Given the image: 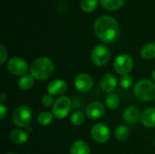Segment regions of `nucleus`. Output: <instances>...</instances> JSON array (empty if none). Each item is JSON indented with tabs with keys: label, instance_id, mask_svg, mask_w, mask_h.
I'll return each instance as SVG.
<instances>
[{
	"label": "nucleus",
	"instance_id": "obj_21",
	"mask_svg": "<svg viewBox=\"0 0 155 154\" xmlns=\"http://www.w3.org/2000/svg\"><path fill=\"white\" fill-rule=\"evenodd\" d=\"M129 135H130V130L125 125H119L114 131V136L116 140L120 142L125 141L129 137Z\"/></svg>",
	"mask_w": 155,
	"mask_h": 154
},
{
	"label": "nucleus",
	"instance_id": "obj_32",
	"mask_svg": "<svg viewBox=\"0 0 155 154\" xmlns=\"http://www.w3.org/2000/svg\"><path fill=\"white\" fill-rule=\"evenodd\" d=\"M152 77H153V80L154 81L155 83V69L153 71V73H152Z\"/></svg>",
	"mask_w": 155,
	"mask_h": 154
},
{
	"label": "nucleus",
	"instance_id": "obj_17",
	"mask_svg": "<svg viewBox=\"0 0 155 154\" xmlns=\"http://www.w3.org/2000/svg\"><path fill=\"white\" fill-rule=\"evenodd\" d=\"M70 154H90V147L84 141H76L70 148Z\"/></svg>",
	"mask_w": 155,
	"mask_h": 154
},
{
	"label": "nucleus",
	"instance_id": "obj_28",
	"mask_svg": "<svg viewBox=\"0 0 155 154\" xmlns=\"http://www.w3.org/2000/svg\"><path fill=\"white\" fill-rule=\"evenodd\" d=\"M7 56H8L7 50L5 49V47L3 44H1L0 45V64H5V62L7 59Z\"/></svg>",
	"mask_w": 155,
	"mask_h": 154
},
{
	"label": "nucleus",
	"instance_id": "obj_2",
	"mask_svg": "<svg viewBox=\"0 0 155 154\" xmlns=\"http://www.w3.org/2000/svg\"><path fill=\"white\" fill-rule=\"evenodd\" d=\"M54 70L53 61L48 57H39L35 59L29 67L30 74L38 81L49 79Z\"/></svg>",
	"mask_w": 155,
	"mask_h": 154
},
{
	"label": "nucleus",
	"instance_id": "obj_15",
	"mask_svg": "<svg viewBox=\"0 0 155 154\" xmlns=\"http://www.w3.org/2000/svg\"><path fill=\"white\" fill-rule=\"evenodd\" d=\"M141 123L144 127H155V107H150L144 110L141 114Z\"/></svg>",
	"mask_w": 155,
	"mask_h": 154
},
{
	"label": "nucleus",
	"instance_id": "obj_33",
	"mask_svg": "<svg viewBox=\"0 0 155 154\" xmlns=\"http://www.w3.org/2000/svg\"><path fill=\"white\" fill-rule=\"evenodd\" d=\"M5 154H16V153H14V152H8V153H5Z\"/></svg>",
	"mask_w": 155,
	"mask_h": 154
},
{
	"label": "nucleus",
	"instance_id": "obj_23",
	"mask_svg": "<svg viewBox=\"0 0 155 154\" xmlns=\"http://www.w3.org/2000/svg\"><path fill=\"white\" fill-rule=\"evenodd\" d=\"M54 118V117L52 113H50V112H42V113H39V115L37 117V122H38V123L40 125L47 126V125L51 124Z\"/></svg>",
	"mask_w": 155,
	"mask_h": 154
},
{
	"label": "nucleus",
	"instance_id": "obj_4",
	"mask_svg": "<svg viewBox=\"0 0 155 154\" xmlns=\"http://www.w3.org/2000/svg\"><path fill=\"white\" fill-rule=\"evenodd\" d=\"M72 109V101L66 95H62L58 97L52 108V113L54 118L58 120L64 119Z\"/></svg>",
	"mask_w": 155,
	"mask_h": 154
},
{
	"label": "nucleus",
	"instance_id": "obj_11",
	"mask_svg": "<svg viewBox=\"0 0 155 154\" xmlns=\"http://www.w3.org/2000/svg\"><path fill=\"white\" fill-rule=\"evenodd\" d=\"M104 113H105V107L102 103L98 101L90 103L85 110L86 116L91 120L100 119L104 115Z\"/></svg>",
	"mask_w": 155,
	"mask_h": 154
},
{
	"label": "nucleus",
	"instance_id": "obj_3",
	"mask_svg": "<svg viewBox=\"0 0 155 154\" xmlns=\"http://www.w3.org/2000/svg\"><path fill=\"white\" fill-rule=\"evenodd\" d=\"M135 97L140 102H150L155 98V83L148 79H142L134 85Z\"/></svg>",
	"mask_w": 155,
	"mask_h": 154
},
{
	"label": "nucleus",
	"instance_id": "obj_10",
	"mask_svg": "<svg viewBox=\"0 0 155 154\" xmlns=\"http://www.w3.org/2000/svg\"><path fill=\"white\" fill-rule=\"evenodd\" d=\"M94 85V80L88 74L82 73L75 76L74 86L77 91L81 93H87L92 90Z\"/></svg>",
	"mask_w": 155,
	"mask_h": 154
},
{
	"label": "nucleus",
	"instance_id": "obj_31",
	"mask_svg": "<svg viewBox=\"0 0 155 154\" xmlns=\"http://www.w3.org/2000/svg\"><path fill=\"white\" fill-rule=\"evenodd\" d=\"M24 129H25V131L26 133H31V132L33 131V128H32V126H31L30 124L27 125V126H26L25 128H24Z\"/></svg>",
	"mask_w": 155,
	"mask_h": 154
},
{
	"label": "nucleus",
	"instance_id": "obj_13",
	"mask_svg": "<svg viewBox=\"0 0 155 154\" xmlns=\"http://www.w3.org/2000/svg\"><path fill=\"white\" fill-rule=\"evenodd\" d=\"M67 84L62 79H55L51 81L47 85V93L51 95H63L67 91Z\"/></svg>",
	"mask_w": 155,
	"mask_h": 154
},
{
	"label": "nucleus",
	"instance_id": "obj_19",
	"mask_svg": "<svg viewBox=\"0 0 155 154\" xmlns=\"http://www.w3.org/2000/svg\"><path fill=\"white\" fill-rule=\"evenodd\" d=\"M104 8L111 11L118 10L124 5V0H100Z\"/></svg>",
	"mask_w": 155,
	"mask_h": 154
},
{
	"label": "nucleus",
	"instance_id": "obj_20",
	"mask_svg": "<svg viewBox=\"0 0 155 154\" xmlns=\"http://www.w3.org/2000/svg\"><path fill=\"white\" fill-rule=\"evenodd\" d=\"M141 56L146 60H152L155 58V43L145 44L141 50Z\"/></svg>",
	"mask_w": 155,
	"mask_h": 154
},
{
	"label": "nucleus",
	"instance_id": "obj_12",
	"mask_svg": "<svg viewBox=\"0 0 155 154\" xmlns=\"http://www.w3.org/2000/svg\"><path fill=\"white\" fill-rule=\"evenodd\" d=\"M117 84H118V81H117L116 76L114 74L108 73L102 76L100 86L104 93H112L116 89Z\"/></svg>",
	"mask_w": 155,
	"mask_h": 154
},
{
	"label": "nucleus",
	"instance_id": "obj_5",
	"mask_svg": "<svg viewBox=\"0 0 155 154\" xmlns=\"http://www.w3.org/2000/svg\"><path fill=\"white\" fill-rule=\"evenodd\" d=\"M32 110L27 105L18 106L12 114V121L19 128H25L30 124L32 120Z\"/></svg>",
	"mask_w": 155,
	"mask_h": 154
},
{
	"label": "nucleus",
	"instance_id": "obj_6",
	"mask_svg": "<svg viewBox=\"0 0 155 154\" xmlns=\"http://www.w3.org/2000/svg\"><path fill=\"white\" fill-rule=\"evenodd\" d=\"M134 64V63L133 57L129 54H123L115 58L114 62V69L117 74L124 75L128 74L133 70Z\"/></svg>",
	"mask_w": 155,
	"mask_h": 154
},
{
	"label": "nucleus",
	"instance_id": "obj_14",
	"mask_svg": "<svg viewBox=\"0 0 155 154\" xmlns=\"http://www.w3.org/2000/svg\"><path fill=\"white\" fill-rule=\"evenodd\" d=\"M140 110L135 105H131L127 107L123 113V120L130 125L136 124L141 120Z\"/></svg>",
	"mask_w": 155,
	"mask_h": 154
},
{
	"label": "nucleus",
	"instance_id": "obj_18",
	"mask_svg": "<svg viewBox=\"0 0 155 154\" xmlns=\"http://www.w3.org/2000/svg\"><path fill=\"white\" fill-rule=\"evenodd\" d=\"M35 78L31 74H25L18 80V87L23 91L30 90L34 85Z\"/></svg>",
	"mask_w": 155,
	"mask_h": 154
},
{
	"label": "nucleus",
	"instance_id": "obj_27",
	"mask_svg": "<svg viewBox=\"0 0 155 154\" xmlns=\"http://www.w3.org/2000/svg\"><path fill=\"white\" fill-rule=\"evenodd\" d=\"M41 103H42V105L45 108H49L50 106L54 105V98H53V95L47 93V94H45L42 99H41Z\"/></svg>",
	"mask_w": 155,
	"mask_h": 154
},
{
	"label": "nucleus",
	"instance_id": "obj_8",
	"mask_svg": "<svg viewBox=\"0 0 155 154\" xmlns=\"http://www.w3.org/2000/svg\"><path fill=\"white\" fill-rule=\"evenodd\" d=\"M110 128L104 123H97L91 128V136L98 143H104L110 139Z\"/></svg>",
	"mask_w": 155,
	"mask_h": 154
},
{
	"label": "nucleus",
	"instance_id": "obj_29",
	"mask_svg": "<svg viewBox=\"0 0 155 154\" xmlns=\"http://www.w3.org/2000/svg\"><path fill=\"white\" fill-rule=\"evenodd\" d=\"M7 114V107L5 105V103L0 104V119L4 120Z\"/></svg>",
	"mask_w": 155,
	"mask_h": 154
},
{
	"label": "nucleus",
	"instance_id": "obj_25",
	"mask_svg": "<svg viewBox=\"0 0 155 154\" xmlns=\"http://www.w3.org/2000/svg\"><path fill=\"white\" fill-rule=\"evenodd\" d=\"M85 113H84L82 111H75L74 113H73V114L70 117V121L71 123L75 125V126H80L82 125L84 121H85Z\"/></svg>",
	"mask_w": 155,
	"mask_h": 154
},
{
	"label": "nucleus",
	"instance_id": "obj_22",
	"mask_svg": "<svg viewBox=\"0 0 155 154\" xmlns=\"http://www.w3.org/2000/svg\"><path fill=\"white\" fill-rule=\"evenodd\" d=\"M105 104L111 110H114L118 108V106L120 105L119 96L115 93H109L105 98Z\"/></svg>",
	"mask_w": 155,
	"mask_h": 154
},
{
	"label": "nucleus",
	"instance_id": "obj_16",
	"mask_svg": "<svg viewBox=\"0 0 155 154\" xmlns=\"http://www.w3.org/2000/svg\"><path fill=\"white\" fill-rule=\"evenodd\" d=\"M10 140L13 143L23 144L28 141V134L25 131L21 129H15L10 133Z\"/></svg>",
	"mask_w": 155,
	"mask_h": 154
},
{
	"label": "nucleus",
	"instance_id": "obj_9",
	"mask_svg": "<svg viewBox=\"0 0 155 154\" xmlns=\"http://www.w3.org/2000/svg\"><path fill=\"white\" fill-rule=\"evenodd\" d=\"M7 69L13 75L23 76L28 71V65L23 58L13 57L7 63Z\"/></svg>",
	"mask_w": 155,
	"mask_h": 154
},
{
	"label": "nucleus",
	"instance_id": "obj_1",
	"mask_svg": "<svg viewBox=\"0 0 155 154\" xmlns=\"http://www.w3.org/2000/svg\"><path fill=\"white\" fill-rule=\"evenodd\" d=\"M94 30L97 37L105 44L115 42L121 34L118 22L112 16L104 15L98 17L94 25Z\"/></svg>",
	"mask_w": 155,
	"mask_h": 154
},
{
	"label": "nucleus",
	"instance_id": "obj_26",
	"mask_svg": "<svg viewBox=\"0 0 155 154\" xmlns=\"http://www.w3.org/2000/svg\"><path fill=\"white\" fill-rule=\"evenodd\" d=\"M120 85L124 89H129L133 85V77L129 74H124L122 75L120 78Z\"/></svg>",
	"mask_w": 155,
	"mask_h": 154
},
{
	"label": "nucleus",
	"instance_id": "obj_24",
	"mask_svg": "<svg viewBox=\"0 0 155 154\" xmlns=\"http://www.w3.org/2000/svg\"><path fill=\"white\" fill-rule=\"evenodd\" d=\"M98 3V0H81V8L85 13H91L96 9Z\"/></svg>",
	"mask_w": 155,
	"mask_h": 154
},
{
	"label": "nucleus",
	"instance_id": "obj_30",
	"mask_svg": "<svg viewBox=\"0 0 155 154\" xmlns=\"http://www.w3.org/2000/svg\"><path fill=\"white\" fill-rule=\"evenodd\" d=\"M5 100H7V95L5 93H2L1 95H0V101H1V103H5Z\"/></svg>",
	"mask_w": 155,
	"mask_h": 154
},
{
	"label": "nucleus",
	"instance_id": "obj_34",
	"mask_svg": "<svg viewBox=\"0 0 155 154\" xmlns=\"http://www.w3.org/2000/svg\"><path fill=\"white\" fill-rule=\"evenodd\" d=\"M154 146H155V138H154Z\"/></svg>",
	"mask_w": 155,
	"mask_h": 154
},
{
	"label": "nucleus",
	"instance_id": "obj_7",
	"mask_svg": "<svg viewBox=\"0 0 155 154\" xmlns=\"http://www.w3.org/2000/svg\"><path fill=\"white\" fill-rule=\"evenodd\" d=\"M110 50L104 44H98L95 46L91 54V59L96 66H104L110 60Z\"/></svg>",
	"mask_w": 155,
	"mask_h": 154
}]
</instances>
